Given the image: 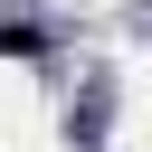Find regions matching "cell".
<instances>
[{
  "instance_id": "6da1fadb",
  "label": "cell",
  "mask_w": 152,
  "mask_h": 152,
  "mask_svg": "<svg viewBox=\"0 0 152 152\" xmlns=\"http://www.w3.org/2000/svg\"><path fill=\"white\" fill-rule=\"evenodd\" d=\"M38 48H48L38 19H10V28H0V57H38Z\"/></svg>"
}]
</instances>
